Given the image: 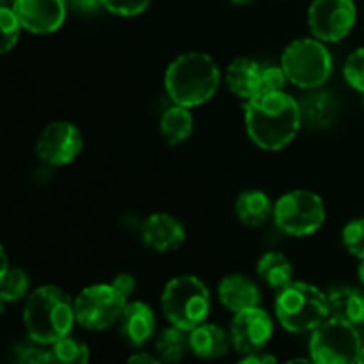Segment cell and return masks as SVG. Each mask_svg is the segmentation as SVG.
Listing matches in <instances>:
<instances>
[{
  "mask_svg": "<svg viewBox=\"0 0 364 364\" xmlns=\"http://www.w3.org/2000/svg\"><path fill=\"white\" fill-rule=\"evenodd\" d=\"M301 123V103L284 91H262L245 103L249 137L267 151H277L290 144Z\"/></svg>",
  "mask_w": 364,
  "mask_h": 364,
  "instance_id": "1",
  "label": "cell"
},
{
  "mask_svg": "<svg viewBox=\"0 0 364 364\" xmlns=\"http://www.w3.org/2000/svg\"><path fill=\"white\" fill-rule=\"evenodd\" d=\"M75 322V301L59 287L46 284L28 295L23 308V326L34 343L53 345L71 333Z\"/></svg>",
  "mask_w": 364,
  "mask_h": 364,
  "instance_id": "2",
  "label": "cell"
},
{
  "mask_svg": "<svg viewBox=\"0 0 364 364\" xmlns=\"http://www.w3.org/2000/svg\"><path fill=\"white\" fill-rule=\"evenodd\" d=\"M166 91L178 105L198 107L208 102L220 84V71L215 60L201 52H188L176 57L166 71Z\"/></svg>",
  "mask_w": 364,
  "mask_h": 364,
  "instance_id": "3",
  "label": "cell"
},
{
  "mask_svg": "<svg viewBox=\"0 0 364 364\" xmlns=\"http://www.w3.org/2000/svg\"><path fill=\"white\" fill-rule=\"evenodd\" d=\"M276 316L290 333H313L331 316L329 299L313 284L291 281L277 294Z\"/></svg>",
  "mask_w": 364,
  "mask_h": 364,
  "instance_id": "4",
  "label": "cell"
},
{
  "mask_svg": "<svg viewBox=\"0 0 364 364\" xmlns=\"http://www.w3.org/2000/svg\"><path fill=\"white\" fill-rule=\"evenodd\" d=\"M162 309L167 322L191 333L210 315V291L196 276H178L166 284Z\"/></svg>",
  "mask_w": 364,
  "mask_h": 364,
  "instance_id": "5",
  "label": "cell"
},
{
  "mask_svg": "<svg viewBox=\"0 0 364 364\" xmlns=\"http://www.w3.org/2000/svg\"><path fill=\"white\" fill-rule=\"evenodd\" d=\"M281 66L291 84L302 89L320 87L333 73V57L323 41L313 38L295 39L284 48Z\"/></svg>",
  "mask_w": 364,
  "mask_h": 364,
  "instance_id": "6",
  "label": "cell"
},
{
  "mask_svg": "<svg viewBox=\"0 0 364 364\" xmlns=\"http://www.w3.org/2000/svg\"><path fill=\"white\" fill-rule=\"evenodd\" d=\"M363 345L358 327L329 316L311 333L309 352L311 361L318 364H352L359 363Z\"/></svg>",
  "mask_w": 364,
  "mask_h": 364,
  "instance_id": "7",
  "label": "cell"
},
{
  "mask_svg": "<svg viewBox=\"0 0 364 364\" xmlns=\"http://www.w3.org/2000/svg\"><path fill=\"white\" fill-rule=\"evenodd\" d=\"M274 220L281 231L291 237H308L322 228L326 206L318 194L299 188L277 199L274 205Z\"/></svg>",
  "mask_w": 364,
  "mask_h": 364,
  "instance_id": "8",
  "label": "cell"
},
{
  "mask_svg": "<svg viewBox=\"0 0 364 364\" xmlns=\"http://www.w3.org/2000/svg\"><path fill=\"white\" fill-rule=\"evenodd\" d=\"M127 304L128 297L121 294L112 283L92 284L84 288L75 299L77 322L89 331L109 329L110 326L119 322Z\"/></svg>",
  "mask_w": 364,
  "mask_h": 364,
  "instance_id": "9",
  "label": "cell"
},
{
  "mask_svg": "<svg viewBox=\"0 0 364 364\" xmlns=\"http://www.w3.org/2000/svg\"><path fill=\"white\" fill-rule=\"evenodd\" d=\"M355 20L358 9L354 0H313L308 11L309 31L323 43H336L347 38Z\"/></svg>",
  "mask_w": 364,
  "mask_h": 364,
  "instance_id": "10",
  "label": "cell"
},
{
  "mask_svg": "<svg viewBox=\"0 0 364 364\" xmlns=\"http://www.w3.org/2000/svg\"><path fill=\"white\" fill-rule=\"evenodd\" d=\"M82 134L70 121H53L39 134L36 142V155L48 166H66L80 153Z\"/></svg>",
  "mask_w": 364,
  "mask_h": 364,
  "instance_id": "11",
  "label": "cell"
},
{
  "mask_svg": "<svg viewBox=\"0 0 364 364\" xmlns=\"http://www.w3.org/2000/svg\"><path fill=\"white\" fill-rule=\"evenodd\" d=\"M274 333V323L269 313L262 308H251L235 313L230 327L231 343L240 354H252L267 347Z\"/></svg>",
  "mask_w": 364,
  "mask_h": 364,
  "instance_id": "12",
  "label": "cell"
},
{
  "mask_svg": "<svg viewBox=\"0 0 364 364\" xmlns=\"http://www.w3.org/2000/svg\"><path fill=\"white\" fill-rule=\"evenodd\" d=\"M13 9L25 31L50 34L64 23L68 6L64 0H16Z\"/></svg>",
  "mask_w": 364,
  "mask_h": 364,
  "instance_id": "13",
  "label": "cell"
},
{
  "mask_svg": "<svg viewBox=\"0 0 364 364\" xmlns=\"http://www.w3.org/2000/svg\"><path fill=\"white\" fill-rule=\"evenodd\" d=\"M142 242L156 252L176 251L185 242V228L169 213H153L142 223Z\"/></svg>",
  "mask_w": 364,
  "mask_h": 364,
  "instance_id": "14",
  "label": "cell"
},
{
  "mask_svg": "<svg viewBox=\"0 0 364 364\" xmlns=\"http://www.w3.org/2000/svg\"><path fill=\"white\" fill-rule=\"evenodd\" d=\"M219 299L224 308L231 313H240L245 309L256 308L259 304V288L258 284L247 276L233 274L220 281Z\"/></svg>",
  "mask_w": 364,
  "mask_h": 364,
  "instance_id": "15",
  "label": "cell"
},
{
  "mask_svg": "<svg viewBox=\"0 0 364 364\" xmlns=\"http://www.w3.org/2000/svg\"><path fill=\"white\" fill-rule=\"evenodd\" d=\"M121 334L134 347H141L155 333V315L149 304L142 301L128 302L119 318Z\"/></svg>",
  "mask_w": 364,
  "mask_h": 364,
  "instance_id": "16",
  "label": "cell"
},
{
  "mask_svg": "<svg viewBox=\"0 0 364 364\" xmlns=\"http://www.w3.org/2000/svg\"><path fill=\"white\" fill-rule=\"evenodd\" d=\"M263 68L256 60L247 57H238L228 66L226 70V84L235 96L242 100L255 98L258 92H262Z\"/></svg>",
  "mask_w": 364,
  "mask_h": 364,
  "instance_id": "17",
  "label": "cell"
},
{
  "mask_svg": "<svg viewBox=\"0 0 364 364\" xmlns=\"http://www.w3.org/2000/svg\"><path fill=\"white\" fill-rule=\"evenodd\" d=\"M231 336L215 323H201L188 334L192 354L201 359H219L228 354Z\"/></svg>",
  "mask_w": 364,
  "mask_h": 364,
  "instance_id": "18",
  "label": "cell"
},
{
  "mask_svg": "<svg viewBox=\"0 0 364 364\" xmlns=\"http://www.w3.org/2000/svg\"><path fill=\"white\" fill-rule=\"evenodd\" d=\"M329 299L331 316L345 320L355 327L364 323V294L358 288L340 287L334 288L327 295Z\"/></svg>",
  "mask_w": 364,
  "mask_h": 364,
  "instance_id": "19",
  "label": "cell"
},
{
  "mask_svg": "<svg viewBox=\"0 0 364 364\" xmlns=\"http://www.w3.org/2000/svg\"><path fill=\"white\" fill-rule=\"evenodd\" d=\"M235 213L245 226H262L274 215V205L263 191H244L235 201Z\"/></svg>",
  "mask_w": 364,
  "mask_h": 364,
  "instance_id": "20",
  "label": "cell"
},
{
  "mask_svg": "<svg viewBox=\"0 0 364 364\" xmlns=\"http://www.w3.org/2000/svg\"><path fill=\"white\" fill-rule=\"evenodd\" d=\"M191 107L178 105L174 103L173 107L166 110L160 117V132L166 142L169 144H180L191 137L194 130V117L191 114Z\"/></svg>",
  "mask_w": 364,
  "mask_h": 364,
  "instance_id": "21",
  "label": "cell"
},
{
  "mask_svg": "<svg viewBox=\"0 0 364 364\" xmlns=\"http://www.w3.org/2000/svg\"><path fill=\"white\" fill-rule=\"evenodd\" d=\"M301 114L302 119L311 127H329L334 119V114H336V103L329 92H309L302 98Z\"/></svg>",
  "mask_w": 364,
  "mask_h": 364,
  "instance_id": "22",
  "label": "cell"
},
{
  "mask_svg": "<svg viewBox=\"0 0 364 364\" xmlns=\"http://www.w3.org/2000/svg\"><path fill=\"white\" fill-rule=\"evenodd\" d=\"M256 270H258V276L270 288H276V290H281L288 283H291V277H294V267H291L290 259L276 251L265 252L259 258Z\"/></svg>",
  "mask_w": 364,
  "mask_h": 364,
  "instance_id": "23",
  "label": "cell"
},
{
  "mask_svg": "<svg viewBox=\"0 0 364 364\" xmlns=\"http://www.w3.org/2000/svg\"><path fill=\"white\" fill-rule=\"evenodd\" d=\"M156 354L162 361L166 363H178L183 359L185 352L191 350L188 347V336L187 331L180 329V327L173 326L164 329L156 338Z\"/></svg>",
  "mask_w": 364,
  "mask_h": 364,
  "instance_id": "24",
  "label": "cell"
},
{
  "mask_svg": "<svg viewBox=\"0 0 364 364\" xmlns=\"http://www.w3.org/2000/svg\"><path fill=\"white\" fill-rule=\"evenodd\" d=\"M28 290V276L21 269L9 267L0 274V297L4 302H14L25 297Z\"/></svg>",
  "mask_w": 364,
  "mask_h": 364,
  "instance_id": "25",
  "label": "cell"
},
{
  "mask_svg": "<svg viewBox=\"0 0 364 364\" xmlns=\"http://www.w3.org/2000/svg\"><path fill=\"white\" fill-rule=\"evenodd\" d=\"M52 354H53V359H55V363L85 364L89 361L87 345L75 340V338H71L70 334L60 338L59 341H55V343L52 345Z\"/></svg>",
  "mask_w": 364,
  "mask_h": 364,
  "instance_id": "26",
  "label": "cell"
},
{
  "mask_svg": "<svg viewBox=\"0 0 364 364\" xmlns=\"http://www.w3.org/2000/svg\"><path fill=\"white\" fill-rule=\"evenodd\" d=\"M0 27H2V53H7L20 38L21 21L11 6L0 7Z\"/></svg>",
  "mask_w": 364,
  "mask_h": 364,
  "instance_id": "27",
  "label": "cell"
},
{
  "mask_svg": "<svg viewBox=\"0 0 364 364\" xmlns=\"http://www.w3.org/2000/svg\"><path fill=\"white\" fill-rule=\"evenodd\" d=\"M341 240L347 251L355 258H364V219H354L343 228Z\"/></svg>",
  "mask_w": 364,
  "mask_h": 364,
  "instance_id": "28",
  "label": "cell"
},
{
  "mask_svg": "<svg viewBox=\"0 0 364 364\" xmlns=\"http://www.w3.org/2000/svg\"><path fill=\"white\" fill-rule=\"evenodd\" d=\"M345 80L358 91L364 92V46L354 50L345 60Z\"/></svg>",
  "mask_w": 364,
  "mask_h": 364,
  "instance_id": "29",
  "label": "cell"
},
{
  "mask_svg": "<svg viewBox=\"0 0 364 364\" xmlns=\"http://www.w3.org/2000/svg\"><path fill=\"white\" fill-rule=\"evenodd\" d=\"M102 4L109 13L119 16H137L148 9L151 0H102Z\"/></svg>",
  "mask_w": 364,
  "mask_h": 364,
  "instance_id": "30",
  "label": "cell"
},
{
  "mask_svg": "<svg viewBox=\"0 0 364 364\" xmlns=\"http://www.w3.org/2000/svg\"><path fill=\"white\" fill-rule=\"evenodd\" d=\"M18 361L23 364H52L55 363L52 350H43L36 345H21L16 348Z\"/></svg>",
  "mask_w": 364,
  "mask_h": 364,
  "instance_id": "31",
  "label": "cell"
},
{
  "mask_svg": "<svg viewBox=\"0 0 364 364\" xmlns=\"http://www.w3.org/2000/svg\"><path fill=\"white\" fill-rule=\"evenodd\" d=\"M288 77L284 73L283 66H267L263 68L262 91H283L284 84H287Z\"/></svg>",
  "mask_w": 364,
  "mask_h": 364,
  "instance_id": "32",
  "label": "cell"
},
{
  "mask_svg": "<svg viewBox=\"0 0 364 364\" xmlns=\"http://www.w3.org/2000/svg\"><path fill=\"white\" fill-rule=\"evenodd\" d=\"M112 284L121 291V294L127 295V297H130V295L135 291V287H137L135 277L132 276V274H117V276L112 279Z\"/></svg>",
  "mask_w": 364,
  "mask_h": 364,
  "instance_id": "33",
  "label": "cell"
},
{
  "mask_svg": "<svg viewBox=\"0 0 364 364\" xmlns=\"http://www.w3.org/2000/svg\"><path fill=\"white\" fill-rule=\"evenodd\" d=\"M64 2H66V6L71 7L73 11H77V13H84V14L95 13V11H98L100 7H103L102 0H64Z\"/></svg>",
  "mask_w": 364,
  "mask_h": 364,
  "instance_id": "34",
  "label": "cell"
},
{
  "mask_svg": "<svg viewBox=\"0 0 364 364\" xmlns=\"http://www.w3.org/2000/svg\"><path fill=\"white\" fill-rule=\"evenodd\" d=\"M242 363H252V364H270V363H277V359L270 354H263V350L259 352H252V354H245L244 358L240 359Z\"/></svg>",
  "mask_w": 364,
  "mask_h": 364,
  "instance_id": "35",
  "label": "cell"
},
{
  "mask_svg": "<svg viewBox=\"0 0 364 364\" xmlns=\"http://www.w3.org/2000/svg\"><path fill=\"white\" fill-rule=\"evenodd\" d=\"M128 363H149V364H155L159 363V359L155 355H149V354H134L132 358H128Z\"/></svg>",
  "mask_w": 364,
  "mask_h": 364,
  "instance_id": "36",
  "label": "cell"
},
{
  "mask_svg": "<svg viewBox=\"0 0 364 364\" xmlns=\"http://www.w3.org/2000/svg\"><path fill=\"white\" fill-rule=\"evenodd\" d=\"M358 276H359V279H361V283L364 284V258L361 259V265H359V269H358Z\"/></svg>",
  "mask_w": 364,
  "mask_h": 364,
  "instance_id": "37",
  "label": "cell"
},
{
  "mask_svg": "<svg viewBox=\"0 0 364 364\" xmlns=\"http://www.w3.org/2000/svg\"><path fill=\"white\" fill-rule=\"evenodd\" d=\"M233 4H237V6H242V4H249L252 2V0H231Z\"/></svg>",
  "mask_w": 364,
  "mask_h": 364,
  "instance_id": "38",
  "label": "cell"
},
{
  "mask_svg": "<svg viewBox=\"0 0 364 364\" xmlns=\"http://www.w3.org/2000/svg\"><path fill=\"white\" fill-rule=\"evenodd\" d=\"M14 2H16V0H2V6H11V7H13Z\"/></svg>",
  "mask_w": 364,
  "mask_h": 364,
  "instance_id": "39",
  "label": "cell"
},
{
  "mask_svg": "<svg viewBox=\"0 0 364 364\" xmlns=\"http://www.w3.org/2000/svg\"><path fill=\"white\" fill-rule=\"evenodd\" d=\"M359 363L364 364V345H363V350H361V355H359Z\"/></svg>",
  "mask_w": 364,
  "mask_h": 364,
  "instance_id": "40",
  "label": "cell"
},
{
  "mask_svg": "<svg viewBox=\"0 0 364 364\" xmlns=\"http://www.w3.org/2000/svg\"><path fill=\"white\" fill-rule=\"evenodd\" d=\"M363 105H364V92H363Z\"/></svg>",
  "mask_w": 364,
  "mask_h": 364,
  "instance_id": "41",
  "label": "cell"
}]
</instances>
